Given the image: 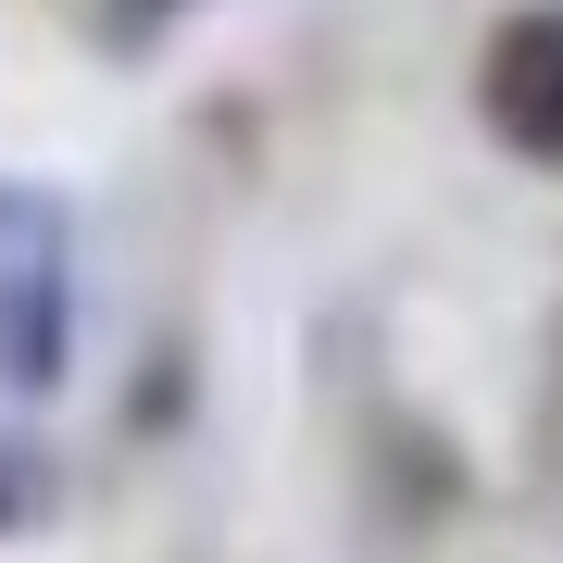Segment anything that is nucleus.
Segmentation results:
<instances>
[{
    "mask_svg": "<svg viewBox=\"0 0 563 563\" xmlns=\"http://www.w3.org/2000/svg\"><path fill=\"white\" fill-rule=\"evenodd\" d=\"M476 101H488L514 163H563V0H539V13H514L501 38H488Z\"/></svg>",
    "mask_w": 563,
    "mask_h": 563,
    "instance_id": "nucleus-2",
    "label": "nucleus"
},
{
    "mask_svg": "<svg viewBox=\"0 0 563 563\" xmlns=\"http://www.w3.org/2000/svg\"><path fill=\"white\" fill-rule=\"evenodd\" d=\"M38 501H51V476H38V451H25V439H0V539H13V526L38 514Z\"/></svg>",
    "mask_w": 563,
    "mask_h": 563,
    "instance_id": "nucleus-3",
    "label": "nucleus"
},
{
    "mask_svg": "<svg viewBox=\"0 0 563 563\" xmlns=\"http://www.w3.org/2000/svg\"><path fill=\"white\" fill-rule=\"evenodd\" d=\"M76 363V213L0 176V388L51 401Z\"/></svg>",
    "mask_w": 563,
    "mask_h": 563,
    "instance_id": "nucleus-1",
    "label": "nucleus"
},
{
    "mask_svg": "<svg viewBox=\"0 0 563 563\" xmlns=\"http://www.w3.org/2000/svg\"><path fill=\"white\" fill-rule=\"evenodd\" d=\"M163 13H188V0H113V38H151Z\"/></svg>",
    "mask_w": 563,
    "mask_h": 563,
    "instance_id": "nucleus-4",
    "label": "nucleus"
}]
</instances>
